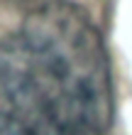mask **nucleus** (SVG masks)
Returning a JSON list of instances; mask_svg holds the SVG:
<instances>
[{
  "label": "nucleus",
  "mask_w": 132,
  "mask_h": 135,
  "mask_svg": "<svg viewBox=\"0 0 132 135\" xmlns=\"http://www.w3.org/2000/svg\"><path fill=\"white\" fill-rule=\"evenodd\" d=\"M0 101L37 135H105L110 69L103 37L81 5L44 3L0 39Z\"/></svg>",
  "instance_id": "obj_1"
},
{
  "label": "nucleus",
  "mask_w": 132,
  "mask_h": 135,
  "mask_svg": "<svg viewBox=\"0 0 132 135\" xmlns=\"http://www.w3.org/2000/svg\"><path fill=\"white\" fill-rule=\"evenodd\" d=\"M10 3H15V5H27V3H32V0H10Z\"/></svg>",
  "instance_id": "obj_3"
},
{
  "label": "nucleus",
  "mask_w": 132,
  "mask_h": 135,
  "mask_svg": "<svg viewBox=\"0 0 132 135\" xmlns=\"http://www.w3.org/2000/svg\"><path fill=\"white\" fill-rule=\"evenodd\" d=\"M0 135H37L29 125H25L10 110H0Z\"/></svg>",
  "instance_id": "obj_2"
}]
</instances>
